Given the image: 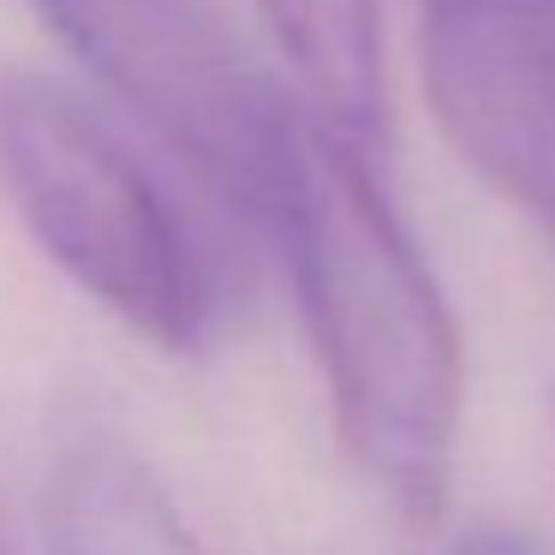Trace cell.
Masks as SVG:
<instances>
[{
	"label": "cell",
	"mask_w": 555,
	"mask_h": 555,
	"mask_svg": "<svg viewBox=\"0 0 555 555\" xmlns=\"http://www.w3.org/2000/svg\"><path fill=\"white\" fill-rule=\"evenodd\" d=\"M269 228L287 251L347 454L406 519H436L466 400L460 328L376 180L371 150L287 96Z\"/></svg>",
	"instance_id": "6da1fadb"
},
{
	"label": "cell",
	"mask_w": 555,
	"mask_h": 555,
	"mask_svg": "<svg viewBox=\"0 0 555 555\" xmlns=\"http://www.w3.org/2000/svg\"><path fill=\"white\" fill-rule=\"evenodd\" d=\"M0 192L30 240L132 335L197 347L209 287L173 204L126 138L49 73H0Z\"/></svg>",
	"instance_id": "7a4b0ae2"
},
{
	"label": "cell",
	"mask_w": 555,
	"mask_h": 555,
	"mask_svg": "<svg viewBox=\"0 0 555 555\" xmlns=\"http://www.w3.org/2000/svg\"><path fill=\"white\" fill-rule=\"evenodd\" d=\"M61 42L245 228H269L281 96L209 0H30Z\"/></svg>",
	"instance_id": "3957f363"
},
{
	"label": "cell",
	"mask_w": 555,
	"mask_h": 555,
	"mask_svg": "<svg viewBox=\"0 0 555 555\" xmlns=\"http://www.w3.org/2000/svg\"><path fill=\"white\" fill-rule=\"evenodd\" d=\"M418 49L454 150L555 240V0H418Z\"/></svg>",
	"instance_id": "277c9868"
},
{
	"label": "cell",
	"mask_w": 555,
	"mask_h": 555,
	"mask_svg": "<svg viewBox=\"0 0 555 555\" xmlns=\"http://www.w3.org/2000/svg\"><path fill=\"white\" fill-rule=\"evenodd\" d=\"M42 514L54 555H209L150 460L102 418L61 430Z\"/></svg>",
	"instance_id": "5b68a950"
},
{
	"label": "cell",
	"mask_w": 555,
	"mask_h": 555,
	"mask_svg": "<svg viewBox=\"0 0 555 555\" xmlns=\"http://www.w3.org/2000/svg\"><path fill=\"white\" fill-rule=\"evenodd\" d=\"M275 49L299 73V102L376 150L383 138V13L376 0H257Z\"/></svg>",
	"instance_id": "8992f818"
},
{
	"label": "cell",
	"mask_w": 555,
	"mask_h": 555,
	"mask_svg": "<svg viewBox=\"0 0 555 555\" xmlns=\"http://www.w3.org/2000/svg\"><path fill=\"white\" fill-rule=\"evenodd\" d=\"M442 555H538V543L514 526H472L466 538H454Z\"/></svg>",
	"instance_id": "52a82bcc"
},
{
	"label": "cell",
	"mask_w": 555,
	"mask_h": 555,
	"mask_svg": "<svg viewBox=\"0 0 555 555\" xmlns=\"http://www.w3.org/2000/svg\"><path fill=\"white\" fill-rule=\"evenodd\" d=\"M0 555H7V543H0Z\"/></svg>",
	"instance_id": "ba28073f"
}]
</instances>
